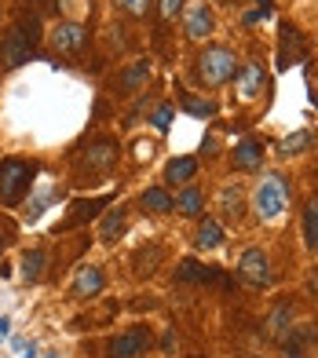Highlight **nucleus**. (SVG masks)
Wrapping results in <instances>:
<instances>
[{
	"label": "nucleus",
	"instance_id": "f257e3e1",
	"mask_svg": "<svg viewBox=\"0 0 318 358\" xmlns=\"http://www.w3.org/2000/svg\"><path fill=\"white\" fill-rule=\"evenodd\" d=\"M37 37H41V22L37 15H22L19 26L8 29V37L0 41V59H4V66H22V62H29V55H34L37 48Z\"/></svg>",
	"mask_w": 318,
	"mask_h": 358
},
{
	"label": "nucleus",
	"instance_id": "f03ea898",
	"mask_svg": "<svg viewBox=\"0 0 318 358\" xmlns=\"http://www.w3.org/2000/svg\"><path fill=\"white\" fill-rule=\"evenodd\" d=\"M29 183H34V169L26 165V161L19 157H4L0 161V205H19L22 194L29 190Z\"/></svg>",
	"mask_w": 318,
	"mask_h": 358
},
{
	"label": "nucleus",
	"instance_id": "7ed1b4c3",
	"mask_svg": "<svg viewBox=\"0 0 318 358\" xmlns=\"http://www.w3.org/2000/svg\"><path fill=\"white\" fill-rule=\"evenodd\" d=\"M234 73H238L234 52H227V48H205V52H201V59H198V77H201L209 88L227 85V80H234Z\"/></svg>",
	"mask_w": 318,
	"mask_h": 358
},
{
	"label": "nucleus",
	"instance_id": "20e7f679",
	"mask_svg": "<svg viewBox=\"0 0 318 358\" xmlns=\"http://www.w3.org/2000/svg\"><path fill=\"white\" fill-rule=\"evenodd\" d=\"M285 205H289V187H285V179L275 172V176H267L260 190H256V213L263 220H278L285 213Z\"/></svg>",
	"mask_w": 318,
	"mask_h": 358
},
{
	"label": "nucleus",
	"instance_id": "39448f33",
	"mask_svg": "<svg viewBox=\"0 0 318 358\" xmlns=\"http://www.w3.org/2000/svg\"><path fill=\"white\" fill-rule=\"evenodd\" d=\"M150 348V333L143 329V325H136V329H129V333H121V336H114L106 344V355L110 358H136V355H143Z\"/></svg>",
	"mask_w": 318,
	"mask_h": 358
},
{
	"label": "nucleus",
	"instance_id": "423d86ee",
	"mask_svg": "<svg viewBox=\"0 0 318 358\" xmlns=\"http://www.w3.org/2000/svg\"><path fill=\"white\" fill-rule=\"evenodd\" d=\"M48 37H52V48H55V52L77 55V52H81V48L88 44V29H85L81 22H59Z\"/></svg>",
	"mask_w": 318,
	"mask_h": 358
},
{
	"label": "nucleus",
	"instance_id": "0eeeda50",
	"mask_svg": "<svg viewBox=\"0 0 318 358\" xmlns=\"http://www.w3.org/2000/svg\"><path fill=\"white\" fill-rule=\"evenodd\" d=\"M238 274L252 285H271V264H267L263 249H245L238 259Z\"/></svg>",
	"mask_w": 318,
	"mask_h": 358
},
{
	"label": "nucleus",
	"instance_id": "6e6552de",
	"mask_svg": "<svg viewBox=\"0 0 318 358\" xmlns=\"http://www.w3.org/2000/svg\"><path fill=\"white\" fill-rule=\"evenodd\" d=\"M183 29H187L190 41H201V37L212 34V11H209V4H205V0H201V4H190V8H187Z\"/></svg>",
	"mask_w": 318,
	"mask_h": 358
},
{
	"label": "nucleus",
	"instance_id": "1a4fd4ad",
	"mask_svg": "<svg viewBox=\"0 0 318 358\" xmlns=\"http://www.w3.org/2000/svg\"><path fill=\"white\" fill-rule=\"evenodd\" d=\"M234 80H238V95H242V99H256V95L263 92V66H256V62L238 66Z\"/></svg>",
	"mask_w": 318,
	"mask_h": 358
},
{
	"label": "nucleus",
	"instance_id": "9d476101",
	"mask_svg": "<svg viewBox=\"0 0 318 358\" xmlns=\"http://www.w3.org/2000/svg\"><path fill=\"white\" fill-rule=\"evenodd\" d=\"M293 59H304V37L293 26H282V52H278V70H289Z\"/></svg>",
	"mask_w": 318,
	"mask_h": 358
},
{
	"label": "nucleus",
	"instance_id": "9b49d317",
	"mask_svg": "<svg viewBox=\"0 0 318 358\" xmlns=\"http://www.w3.org/2000/svg\"><path fill=\"white\" fill-rule=\"evenodd\" d=\"M99 289H103V271L99 267H81L77 271V282H73L77 296H95Z\"/></svg>",
	"mask_w": 318,
	"mask_h": 358
},
{
	"label": "nucleus",
	"instance_id": "f8f14e48",
	"mask_svg": "<svg viewBox=\"0 0 318 358\" xmlns=\"http://www.w3.org/2000/svg\"><path fill=\"white\" fill-rule=\"evenodd\" d=\"M260 157H263V146L256 139H242V143L234 146V165L238 169H256Z\"/></svg>",
	"mask_w": 318,
	"mask_h": 358
},
{
	"label": "nucleus",
	"instance_id": "ddd939ff",
	"mask_svg": "<svg viewBox=\"0 0 318 358\" xmlns=\"http://www.w3.org/2000/svg\"><path fill=\"white\" fill-rule=\"evenodd\" d=\"M194 172H198V157H172L165 179L168 183H187V179H194Z\"/></svg>",
	"mask_w": 318,
	"mask_h": 358
},
{
	"label": "nucleus",
	"instance_id": "4468645a",
	"mask_svg": "<svg viewBox=\"0 0 318 358\" xmlns=\"http://www.w3.org/2000/svg\"><path fill=\"white\" fill-rule=\"evenodd\" d=\"M194 241H198V249H219L224 245V227H219L216 220H201Z\"/></svg>",
	"mask_w": 318,
	"mask_h": 358
},
{
	"label": "nucleus",
	"instance_id": "2eb2a0df",
	"mask_svg": "<svg viewBox=\"0 0 318 358\" xmlns=\"http://www.w3.org/2000/svg\"><path fill=\"white\" fill-rule=\"evenodd\" d=\"M139 205L143 208H154V213H172V198H168V190H161V187H150V190H143V198H139Z\"/></svg>",
	"mask_w": 318,
	"mask_h": 358
},
{
	"label": "nucleus",
	"instance_id": "dca6fc26",
	"mask_svg": "<svg viewBox=\"0 0 318 358\" xmlns=\"http://www.w3.org/2000/svg\"><path fill=\"white\" fill-rule=\"evenodd\" d=\"M85 161L95 165V169H110L117 161V146L114 143H99V146H92V150L85 154Z\"/></svg>",
	"mask_w": 318,
	"mask_h": 358
},
{
	"label": "nucleus",
	"instance_id": "f3484780",
	"mask_svg": "<svg viewBox=\"0 0 318 358\" xmlns=\"http://www.w3.org/2000/svg\"><path fill=\"white\" fill-rule=\"evenodd\" d=\"M110 201H114V198H110V194H106V198H95V201H77L73 208H77V213L66 220V227H77V223H85V220H92L95 213H99V208L103 205H110Z\"/></svg>",
	"mask_w": 318,
	"mask_h": 358
},
{
	"label": "nucleus",
	"instance_id": "a211bd4d",
	"mask_svg": "<svg viewBox=\"0 0 318 358\" xmlns=\"http://www.w3.org/2000/svg\"><path fill=\"white\" fill-rule=\"evenodd\" d=\"M311 143H315V136H311V132H304V128H300V132L285 136V139L278 143V154H282V157H289V154H300V150H308Z\"/></svg>",
	"mask_w": 318,
	"mask_h": 358
},
{
	"label": "nucleus",
	"instance_id": "6ab92c4d",
	"mask_svg": "<svg viewBox=\"0 0 318 358\" xmlns=\"http://www.w3.org/2000/svg\"><path fill=\"white\" fill-rule=\"evenodd\" d=\"M172 205H176V208H180L183 216H198L201 208H205V198H201V190H194V187H187V190H183V194H180V198L172 201Z\"/></svg>",
	"mask_w": 318,
	"mask_h": 358
},
{
	"label": "nucleus",
	"instance_id": "aec40b11",
	"mask_svg": "<svg viewBox=\"0 0 318 358\" xmlns=\"http://www.w3.org/2000/svg\"><path fill=\"white\" fill-rule=\"evenodd\" d=\"M304 241H308V249H318V198L304 213Z\"/></svg>",
	"mask_w": 318,
	"mask_h": 358
},
{
	"label": "nucleus",
	"instance_id": "412c9836",
	"mask_svg": "<svg viewBox=\"0 0 318 358\" xmlns=\"http://www.w3.org/2000/svg\"><path fill=\"white\" fill-rule=\"evenodd\" d=\"M183 110L194 113V117H216V103L212 99H194V95H183Z\"/></svg>",
	"mask_w": 318,
	"mask_h": 358
},
{
	"label": "nucleus",
	"instance_id": "4be33fe9",
	"mask_svg": "<svg viewBox=\"0 0 318 358\" xmlns=\"http://www.w3.org/2000/svg\"><path fill=\"white\" fill-rule=\"evenodd\" d=\"M41 267H44V252H41V249H34V252L22 256V278H26V282H37V278H41Z\"/></svg>",
	"mask_w": 318,
	"mask_h": 358
},
{
	"label": "nucleus",
	"instance_id": "5701e85b",
	"mask_svg": "<svg viewBox=\"0 0 318 358\" xmlns=\"http://www.w3.org/2000/svg\"><path fill=\"white\" fill-rule=\"evenodd\" d=\"M147 77H150V62H136V66L121 77V85H124V92H136Z\"/></svg>",
	"mask_w": 318,
	"mask_h": 358
},
{
	"label": "nucleus",
	"instance_id": "b1692460",
	"mask_svg": "<svg viewBox=\"0 0 318 358\" xmlns=\"http://www.w3.org/2000/svg\"><path fill=\"white\" fill-rule=\"evenodd\" d=\"M121 227H124V213H121V208H114V213L106 216V223H103V231H99V238H103V241H110V238H114V234L121 231Z\"/></svg>",
	"mask_w": 318,
	"mask_h": 358
},
{
	"label": "nucleus",
	"instance_id": "393cba45",
	"mask_svg": "<svg viewBox=\"0 0 318 358\" xmlns=\"http://www.w3.org/2000/svg\"><path fill=\"white\" fill-rule=\"evenodd\" d=\"M150 124H154L157 132L165 136L168 128H172V106H168V103H161V106H157V110H154V117H150Z\"/></svg>",
	"mask_w": 318,
	"mask_h": 358
},
{
	"label": "nucleus",
	"instance_id": "a878e982",
	"mask_svg": "<svg viewBox=\"0 0 318 358\" xmlns=\"http://www.w3.org/2000/svg\"><path fill=\"white\" fill-rule=\"evenodd\" d=\"M180 278L183 282H198V278H209V271H205L201 264H194V259H183V264H180Z\"/></svg>",
	"mask_w": 318,
	"mask_h": 358
},
{
	"label": "nucleus",
	"instance_id": "bb28decb",
	"mask_svg": "<svg viewBox=\"0 0 318 358\" xmlns=\"http://www.w3.org/2000/svg\"><path fill=\"white\" fill-rule=\"evenodd\" d=\"M304 80H308V95H311V103L318 106V62H308V66H304Z\"/></svg>",
	"mask_w": 318,
	"mask_h": 358
},
{
	"label": "nucleus",
	"instance_id": "cd10ccee",
	"mask_svg": "<svg viewBox=\"0 0 318 358\" xmlns=\"http://www.w3.org/2000/svg\"><path fill=\"white\" fill-rule=\"evenodd\" d=\"M117 4H121L124 11H129V15H136V19H139V15H147L150 0H117Z\"/></svg>",
	"mask_w": 318,
	"mask_h": 358
},
{
	"label": "nucleus",
	"instance_id": "c85d7f7f",
	"mask_svg": "<svg viewBox=\"0 0 318 358\" xmlns=\"http://www.w3.org/2000/svg\"><path fill=\"white\" fill-rule=\"evenodd\" d=\"M285 318H289V307H278V311H275V318H271V333H275V336L285 329Z\"/></svg>",
	"mask_w": 318,
	"mask_h": 358
},
{
	"label": "nucleus",
	"instance_id": "c756f323",
	"mask_svg": "<svg viewBox=\"0 0 318 358\" xmlns=\"http://www.w3.org/2000/svg\"><path fill=\"white\" fill-rule=\"evenodd\" d=\"M180 11H183V0H161V15H165V19H176Z\"/></svg>",
	"mask_w": 318,
	"mask_h": 358
},
{
	"label": "nucleus",
	"instance_id": "7c9ffc66",
	"mask_svg": "<svg viewBox=\"0 0 318 358\" xmlns=\"http://www.w3.org/2000/svg\"><path fill=\"white\" fill-rule=\"evenodd\" d=\"M224 205H227V216H238V213H242V198H238V194L231 198V190L224 194Z\"/></svg>",
	"mask_w": 318,
	"mask_h": 358
},
{
	"label": "nucleus",
	"instance_id": "2f4dec72",
	"mask_svg": "<svg viewBox=\"0 0 318 358\" xmlns=\"http://www.w3.org/2000/svg\"><path fill=\"white\" fill-rule=\"evenodd\" d=\"M8 329H11V318H0V340L8 336Z\"/></svg>",
	"mask_w": 318,
	"mask_h": 358
},
{
	"label": "nucleus",
	"instance_id": "473e14b6",
	"mask_svg": "<svg viewBox=\"0 0 318 358\" xmlns=\"http://www.w3.org/2000/svg\"><path fill=\"white\" fill-rule=\"evenodd\" d=\"M311 292H315V296H318V271L311 274Z\"/></svg>",
	"mask_w": 318,
	"mask_h": 358
},
{
	"label": "nucleus",
	"instance_id": "72a5a7b5",
	"mask_svg": "<svg viewBox=\"0 0 318 358\" xmlns=\"http://www.w3.org/2000/svg\"><path fill=\"white\" fill-rule=\"evenodd\" d=\"M245 358H260V355H245Z\"/></svg>",
	"mask_w": 318,
	"mask_h": 358
},
{
	"label": "nucleus",
	"instance_id": "f704fd0d",
	"mask_svg": "<svg viewBox=\"0 0 318 358\" xmlns=\"http://www.w3.org/2000/svg\"><path fill=\"white\" fill-rule=\"evenodd\" d=\"M224 4H234V0H224Z\"/></svg>",
	"mask_w": 318,
	"mask_h": 358
},
{
	"label": "nucleus",
	"instance_id": "c9c22d12",
	"mask_svg": "<svg viewBox=\"0 0 318 358\" xmlns=\"http://www.w3.org/2000/svg\"><path fill=\"white\" fill-rule=\"evenodd\" d=\"M44 358H55V355H44Z\"/></svg>",
	"mask_w": 318,
	"mask_h": 358
}]
</instances>
